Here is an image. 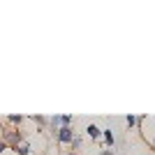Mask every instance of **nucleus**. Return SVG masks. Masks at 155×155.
Masks as SVG:
<instances>
[{
    "label": "nucleus",
    "mask_w": 155,
    "mask_h": 155,
    "mask_svg": "<svg viewBox=\"0 0 155 155\" xmlns=\"http://www.w3.org/2000/svg\"><path fill=\"white\" fill-rule=\"evenodd\" d=\"M72 139H74L72 127H60V130H58V141H60V143H72Z\"/></svg>",
    "instance_id": "f257e3e1"
},
{
    "label": "nucleus",
    "mask_w": 155,
    "mask_h": 155,
    "mask_svg": "<svg viewBox=\"0 0 155 155\" xmlns=\"http://www.w3.org/2000/svg\"><path fill=\"white\" fill-rule=\"evenodd\" d=\"M2 141H5V143H12L14 148H16V146H19V141H21V134H16V132H7Z\"/></svg>",
    "instance_id": "f03ea898"
},
{
    "label": "nucleus",
    "mask_w": 155,
    "mask_h": 155,
    "mask_svg": "<svg viewBox=\"0 0 155 155\" xmlns=\"http://www.w3.org/2000/svg\"><path fill=\"white\" fill-rule=\"evenodd\" d=\"M86 134L91 137V139H100V137H102V130L97 127L95 123H91V125H88V127H86Z\"/></svg>",
    "instance_id": "7ed1b4c3"
},
{
    "label": "nucleus",
    "mask_w": 155,
    "mask_h": 155,
    "mask_svg": "<svg viewBox=\"0 0 155 155\" xmlns=\"http://www.w3.org/2000/svg\"><path fill=\"white\" fill-rule=\"evenodd\" d=\"M102 137H104V141H107V146H114V143H116V137H114V132H111V130H102Z\"/></svg>",
    "instance_id": "20e7f679"
},
{
    "label": "nucleus",
    "mask_w": 155,
    "mask_h": 155,
    "mask_svg": "<svg viewBox=\"0 0 155 155\" xmlns=\"http://www.w3.org/2000/svg\"><path fill=\"white\" fill-rule=\"evenodd\" d=\"M14 150H16L19 155H28V153H30V146H28V143H19Z\"/></svg>",
    "instance_id": "39448f33"
},
{
    "label": "nucleus",
    "mask_w": 155,
    "mask_h": 155,
    "mask_svg": "<svg viewBox=\"0 0 155 155\" xmlns=\"http://www.w3.org/2000/svg\"><path fill=\"white\" fill-rule=\"evenodd\" d=\"M125 123H127V127H134V125H137V116H127V118H125Z\"/></svg>",
    "instance_id": "423d86ee"
},
{
    "label": "nucleus",
    "mask_w": 155,
    "mask_h": 155,
    "mask_svg": "<svg viewBox=\"0 0 155 155\" xmlns=\"http://www.w3.org/2000/svg\"><path fill=\"white\" fill-rule=\"evenodd\" d=\"M49 123H51V127H58V125H60V116H53Z\"/></svg>",
    "instance_id": "0eeeda50"
},
{
    "label": "nucleus",
    "mask_w": 155,
    "mask_h": 155,
    "mask_svg": "<svg viewBox=\"0 0 155 155\" xmlns=\"http://www.w3.org/2000/svg\"><path fill=\"white\" fill-rule=\"evenodd\" d=\"M72 146H74V148H79V146H81V137H74V139H72Z\"/></svg>",
    "instance_id": "6e6552de"
},
{
    "label": "nucleus",
    "mask_w": 155,
    "mask_h": 155,
    "mask_svg": "<svg viewBox=\"0 0 155 155\" xmlns=\"http://www.w3.org/2000/svg\"><path fill=\"white\" fill-rule=\"evenodd\" d=\"M23 120V116H9V123H21Z\"/></svg>",
    "instance_id": "1a4fd4ad"
},
{
    "label": "nucleus",
    "mask_w": 155,
    "mask_h": 155,
    "mask_svg": "<svg viewBox=\"0 0 155 155\" xmlns=\"http://www.w3.org/2000/svg\"><path fill=\"white\" fill-rule=\"evenodd\" d=\"M5 148H7V143L2 141V139H0V153H2V150H5Z\"/></svg>",
    "instance_id": "9d476101"
},
{
    "label": "nucleus",
    "mask_w": 155,
    "mask_h": 155,
    "mask_svg": "<svg viewBox=\"0 0 155 155\" xmlns=\"http://www.w3.org/2000/svg\"><path fill=\"white\" fill-rule=\"evenodd\" d=\"M100 155H114V150H102Z\"/></svg>",
    "instance_id": "9b49d317"
},
{
    "label": "nucleus",
    "mask_w": 155,
    "mask_h": 155,
    "mask_svg": "<svg viewBox=\"0 0 155 155\" xmlns=\"http://www.w3.org/2000/svg\"><path fill=\"white\" fill-rule=\"evenodd\" d=\"M70 155H77V153H70Z\"/></svg>",
    "instance_id": "f8f14e48"
}]
</instances>
